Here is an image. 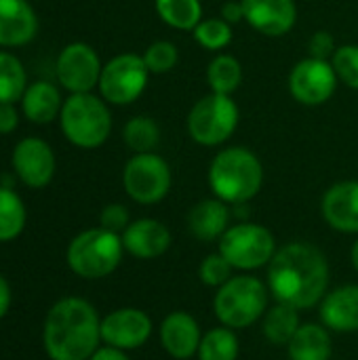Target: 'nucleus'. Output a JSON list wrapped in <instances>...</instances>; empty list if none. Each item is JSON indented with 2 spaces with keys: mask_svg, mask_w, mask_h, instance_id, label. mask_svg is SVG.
Instances as JSON below:
<instances>
[{
  "mask_svg": "<svg viewBox=\"0 0 358 360\" xmlns=\"http://www.w3.org/2000/svg\"><path fill=\"white\" fill-rule=\"evenodd\" d=\"M331 268L327 255L312 243L293 240L276 249L268 264L266 285L274 302L302 310L317 308L329 291Z\"/></svg>",
  "mask_w": 358,
  "mask_h": 360,
  "instance_id": "obj_1",
  "label": "nucleus"
},
{
  "mask_svg": "<svg viewBox=\"0 0 358 360\" xmlns=\"http://www.w3.org/2000/svg\"><path fill=\"white\" fill-rule=\"evenodd\" d=\"M42 346L51 360H89L101 346V319L82 297H61L42 325Z\"/></svg>",
  "mask_w": 358,
  "mask_h": 360,
  "instance_id": "obj_2",
  "label": "nucleus"
},
{
  "mask_svg": "<svg viewBox=\"0 0 358 360\" xmlns=\"http://www.w3.org/2000/svg\"><path fill=\"white\" fill-rule=\"evenodd\" d=\"M207 179L215 198L226 205H245L255 198L264 186V165L253 150L230 146L213 156Z\"/></svg>",
  "mask_w": 358,
  "mask_h": 360,
  "instance_id": "obj_3",
  "label": "nucleus"
},
{
  "mask_svg": "<svg viewBox=\"0 0 358 360\" xmlns=\"http://www.w3.org/2000/svg\"><path fill=\"white\" fill-rule=\"evenodd\" d=\"M270 289L249 272L234 274L226 285L215 289L213 314L219 325L234 331L249 329L264 319L270 308Z\"/></svg>",
  "mask_w": 358,
  "mask_h": 360,
  "instance_id": "obj_4",
  "label": "nucleus"
},
{
  "mask_svg": "<svg viewBox=\"0 0 358 360\" xmlns=\"http://www.w3.org/2000/svg\"><path fill=\"white\" fill-rule=\"evenodd\" d=\"M124 255L120 234L110 230L91 228L76 234L65 251L68 268L84 281H99L118 270Z\"/></svg>",
  "mask_w": 358,
  "mask_h": 360,
  "instance_id": "obj_5",
  "label": "nucleus"
},
{
  "mask_svg": "<svg viewBox=\"0 0 358 360\" xmlns=\"http://www.w3.org/2000/svg\"><path fill=\"white\" fill-rule=\"evenodd\" d=\"M59 120L65 139L82 150L103 146L112 133L108 101L93 93H72L61 105Z\"/></svg>",
  "mask_w": 358,
  "mask_h": 360,
  "instance_id": "obj_6",
  "label": "nucleus"
},
{
  "mask_svg": "<svg viewBox=\"0 0 358 360\" xmlns=\"http://www.w3.org/2000/svg\"><path fill=\"white\" fill-rule=\"evenodd\" d=\"M238 120L241 112L232 95L209 93L190 108L186 127L194 143L203 148H217L236 133Z\"/></svg>",
  "mask_w": 358,
  "mask_h": 360,
  "instance_id": "obj_7",
  "label": "nucleus"
},
{
  "mask_svg": "<svg viewBox=\"0 0 358 360\" xmlns=\"http://www.w3.org/2000/svg\"><path fill=\"white\" fill-rule=\"evenodd\" d=\"M274 234L255 221H238L230 226L217 240V251L230 262L238 272H253L268 268L276 253Z\"/></svg>",
  "mask_w": 358,
  "mask_h": 360,
  "instance_id": "obj_8",
  "label": "nucleus"
},
{
  "mask_svg": "<svg viewBox=\"0 0 358 360\" xmlns=\"http://www.w3.org/2000/svg\"><path fill=\"white\" fill-rule=\"evenodd\" d=\"M122 186L131 200L150 207L169 196L173 173L169 162L156 152L133 154L122 169Z\"/></svg>",
  "mask_w": 358,
  "mask_h": 360,
  "instance_id": "obj_9",
  "label": "nucleus"
},
{
  "mask_svg": "<svg viewBox=\"0 0 358 360\" xmlns=\"http://www.w3.org/2000/svg\"><path fill=\"white\" fill-rule=\"evenodd\" d=\"M150 80V70L137 53H120L103 63L99 76V93L112 105H129L137 101Z\"/></svg>",
  "mask_w": 358,
  "mask_h": 360,
  "instance_id": "obj_10",
  "label": "nucleus"
},
{
  "mask_svg": "<svg viewBox=\"0 0 358 360\" xmlns=\"http://www.w3.org/2000/svg\"><path fill=\"white\" fill-rule=\"evenodd\" d=\"M338 74L327 59H317V57H304L300 59L287 78V86L291 97L306 105V108H319L327 103L338 89Z\"/></svg>",
  "mask_w": 358,
  "mask_h": 360,
  "instance_id": "obj_11",
  "label": "nucleus"
},
{
  "mask_svg": "<svg viewBox=\"0 0 358 360\" xmlns=\"http://www.w3.org/2000/svg\"><path fill=\"white\" fill-rule=\"evenodd\" d=\"M101 59L87 42L68 44L57 57V78L70 93H91L99 84Z\"/></svg>",
  "mask_w": 358,
  "mask_h": 360,
  "instance_id": "obj_12",
  "label": "nucleus"
},
{
  "mask_svg": "<svg viewBox=\"0 0 358 360\" xmlns=\"http://www.w3.org/2000/svg\"><path fill=\"white\" fill-rule=\"evenodd\" d=\"M152 331V319L139 308H118L101 319V344L122 352L146 346Z\"/></svg>",
  "mask_w": 358,
  "mask_h": 360,
  "instance_id": "obj_13",
  "label": "nucleus"
},
{
  "mask_svg": "<svg viewBox=\"0 0 358 360\" xmlns=\"http://www.w3.org/2000/svg\"><path fill=\"white\" fill-rule=\"evenodd\" d=\"M243 8L247 25L268 38H283L298 23L295 0H243Z\"/></svg>",
  "mask_w": 358,
  "mask_h": 360,
  "instance_id": "obj_14",
  "label": "nucleus"
},
{
  "mask_svg": "<svg viewBox=\"0 0 358 360\" xmlns=\"http://www.w3.org/2000/svg\"><path fill=\"white\" fill-rule=\"evenodd\" d=\"M13 169L27 188H44L55 175V154L38 137L21 139L13 150Z\"/></svg>",
  "mask_w": 358,
  "mask_h": 360,
  "instance_id": "obj_15",
  "label": "nucleus"
},
{
  "mask_svg": "<svg viewBox=\"0 0 358 360\" xmlns=\"http://www.w3.org/2000/svg\"><path fill=\"white\" fill-rule=\"evenodd\" d=\"M321 215L331 230L358 236V179L329 186L321 200Z\"/></svg>",
  "mask_w": 358,
  "mask_h": 360,
  "instance_id": "obj_16",
  "label": "nucleus"
},
{
  "mask_svg": "<svg viewBox=\"0 0 358 360\" xmlns=\"http://www.w3.org/2000/svg\"><path fill=\"white\" fill-rule=\"evenodd\" d=\"M158 340L162 350L175 360H190L196 356L200 340H203V331L198 321L184 312V310H175L169 312L160 327H158Z\"/></svg>",
  "mask_w": 358,
  "mask_h": 360,
  "instance_id": "obj_17",
  "label": "nucleus"
},
{
  "mask_svg": "<svg viewBox=\"0 0 358 360\" xmlns=\"http://www.w3.org/2000/svg\"><path fill=\"white\" fill-rule=\"evenodd\" d=\"M124 253L137 259H156L165 255L173 245L171 230L152 217H141L129 224V228L120 234Z\"/></svg>",
  "mask_w": 358,
  "mask_h": 360,
  "instance_id": "obj_18",
  "label": "nucleus"
},
{
  "mask_svg": "<svg viewBox=\"0 0 358 360\" xmlns=\"http://www.w3.org/2000/svg\"><path fill=\"white\" fill-rule=\"evenodd\" d=\"M321 323L333 333H357L358 331V285H342L323 297L319 304Z\"/></svg>",
  "mask_w": 358,
  "mask_h": 360,
  "instance_id": "obj_19",
  "label": "nucleus"
},
{
  "mask_svg": "<svg viewBox=\"0 0 358 360\" xmlns=\"http://www.w3.org/2000/svg\"><path fill=\"white\" fill-rule=\"evenodd\" d=\"M38 32V19L27 0H0V46L27 44Z\"/></svg>",
  "mask_w": 358,
  "mask_h": 360,
  "instance_id": "obj_20",
  "label": "nucleus"
},
{
  "mask_svg": "<svg viewBox=\"0 0 358 360\" xmlns=\"http://www.w3.org/2000/svg\"><path fill=\"white\" fill-rule=\"evenodd\" d=\"M230 228V207L219 198H203L188 213V230L200 243H215Z\"/></svg>",
  "mask_w": 358,
  "mask_h": 360,
  "instance_id": "obj_21",
  "label": "nucleus"
},
{
  "mask_svg": "<svg viewBox=\"0 0 358 360\" xmlns=\"http://www.w3.org/2000/svg\"><path fill=\"white\" fill-rule=\"evenodd\" d=\"M289 360H331L333 340L323 323H302L287 346Z\"/></svg>",
  "mask_w": 358,
  "mask_h": 360,
  "instance_id": "obj_22",
  "label": "nucleus"
},
{
  "mask_svg": "<svg viewBox=\"0 0 358 360\" xmlns=\"http://www.w3.org/2000/svg\"><path fill=\"white\" fill-rule=\"evenodd\" d=\"M61 93L51 82H34L25 89L21 97V110L27 120L36 124H49L61 114Z\"/></svg>",
  "mask_w": 358,
  "mask_h": 360,
  "instance_id": "obj_23",
  "label": "nucleus"
},
{
  "mask_svg": "<svg viewBox=\"0 0 358 360\" xmlns=\"http://www.w3.org/2000/svg\"><path fill=\"white\" fill-rule=\"evenodd\" d=\"M300 327H302L300 310L281 302L270 306L262 319V333L266 342L272 346H289V342L293 340Z\"/></svg>",
  "mask_w": 358,
  "mask_h": 360,
  "instance_id": "obj_24",
  "label": "nucleus"
},
{
  "mask_svg": "<svg viewBox=\"0 0 358 360\" xmlns=\"http://www.w3.org/2000/svg\"><path fill=\"white\" fill-rule=\"evenodd\" d=\"M207 82L211 93L234 95L243 82V65L230 53H217L207 65Z\"/></svg>",
  "mask_w": 358,
  "mask_h": 360,
  "instance_id": "obj_25",
  "label": "nucleus"
},
{
  "mask_svg": "<svg viewBox=\"0 0 358 360\" xmlns=\"http://www.w3.org/2000/svg\"><path fill=\"white\" fill-rule=\"evenodd\" d=\"M160 21L179 32H192L203 21L200 0H154Z\"/></svg>",
  "mask_w": 358,
  "mask_h": 360,
  "instance_id": "obj_26",
  "label": "nucleus"
},
{
  "mask_svg": "<svg viewBox=\"0 0 358 360\" xmlns=\"http://www.w3.org/2000/svg\"><path fill=\"white\" fill-rule=\"evenodd\" d=\"M241 342L234 329L230 327H213L203 333L196 359L198 360H238Z\"/></svg>",
  "mask_w": 358,
  "mask_h": 360,
  "instance_id": "obj_27",
  "label": "nucleus"
},
{
  "mask_svg": "<svg viewBox=\"0 0 358 360\" xmlns=\"http://www.w3.org/2000/svg\"><path fill=\"white\" fill-rule=\"evenodd\" d=\"M27 221L25 205L13 188L0 186V243L15 240Z\"/></svg>",
  "mask_w": 358,
  "mask_h": 360,
  "instance_id": "obj_28",
  "label": "nucleus"
},
{
  "mask_svg": "<svg viewBox=\"0 0 358 360\" xmlns=\"http://www.w3.org/2000/svg\"><path fill=\"white\" fill-rule=\"evenodd\" d=\"M122 139L127 148L133 150L135 154L154 152L160 143V127L154 118L146 114L133 116L122 129Z\"/></svg>",
  "mask_w": 358,
  "mask_h": 360,
  "instance_id": "obj_29",
  "label": "nucleus"
},
{
  "mask_svg": "<svg viewBox=\"0 0 358 360\" xmlns=\"http://www.w3.org/2000/svg\"><path fill=\"white\" fill-rule=\"evenodd\" d=\"M27 89V76L21 61L11 53H0V103L21 101Z\"/></svg>",
  "mask_w": 358,
  "mask_h": 360,
  "instance_id": "obj_30",
  "label": "nucleus"
},
{
  "mask_svg": "<svg viewBox=\"0 0 358 360\" xmlns=\"http://www.w3.org/2000/svg\"><path fill=\"white\" fill-rule=\"evenodd\" d=\"M194 40L213 53H222L232 42V25L222 17H203V21L192 30Z\"/></svg>",
  "mask_w": 358,
  "mask_h": 360,
  "instance_id": "obj_31",
  "label": "nucleus"
},
{
  "mask_svg": "<svg viewBox=\"0 0 358 360\" xmlns=\"http://www.w3.org/2000/svg\"><path fill=\"white\" fill-rule=\"evenodd\" d=\"M143 61L146 68L150 70V74H169L177 61H179V51L171 40H156L152 44H148V49L143 51Z\"/></svg>",
  "mask_w": 358,
  "mask_h": 360,
  "instance_id": "obj_32",
  "label": "nucleus"
},
{
  "mask_svg": "<svg viewBox=\"0 0 358 360\" xmlns=\"http://www.w3.org/2000/svg\"><path fill=\"white\" fill-rule=\"evenodd\" d=\"M234 272L236 270L230 266V262L217 251V253H211V255L203 257V262L198 266V281L205 287L219 289L222 285H226L234 276Z\"/></svg>",
  "mask_w": 358,
  "mask_h": 360,
  "instance_id": "obj_33",
  "label": "nucleus"
},
{
  "mask_svg": "<svg viewBox=\"0 0 358 360\" xmlns=\"http://www.w3.org/2000/svg\"><path fill=\"white\" fill-rule=\"evenodd\" d=\"M331 65L342 84L358 91V44H340L331 57Z\"/></svg>",
  "mask_w": 358,
  "mask_h": 360,
  "instance_id": "obj_34",
  "label": "nucleus"
},
{
  "mask_svg": "<svg viewBox=\"0 0 358 360\" xmlns=\"http://www.w3.org/2000/svg\"><path fill=\"white\" fill-rule=\"evenodd\" d=\"M131 224V215H129V209L120 202H112V205H106L99 213V226L103 230H110L114 234H122Z\"/></svg>",
  "mask_w": 358,
  "mask_h": 360,
  "instance_id": "obj_35",
  "label": "nucleus"
},
{
  "mask_svg": "<svg viewBox=\"0 0 358 360\" xmlns=\"http://www.w3.org/2000/svg\"><path fill=\"white\" fill-rule=\"evenodd\" d=\"M338 51V42L333 38L331 32L327 30H319L310 36L308 40V57H317V59H327L331 61L333 53Z\"/></svg>",
  "mask_w": 358,
  "mask_h": 360,
  "instance_id": "obj_36",
  "label": "nucleus"
},
{
  "mask_svg": "<svg viewBox=\"0 0 358 360\" xmlns=\"http://www.w3.org/2000/svg\"><path fill=\"white\" fill-rule=\"evenodd\" d=\"M219 17L224 21H228L230 25H236L241 21H245V8H243V0H226L219 8Z\"/></svg>",
  "mask_w": 358,
  "mask_h": 360,
  "instance_id": "obj_37",
  "label": "nucleus"
},
{
  "mask_svg": "<svg viewBox=\"0 0 358 360\" xmlns=\"http://www.w3.org/2000/svg\"><path fill=\"white\" fill-rule=\"evenodd\" d=\"M19 114L13 103H0V133L6 135L17 129Z\"/></svg>",
  "mask_w": 358,
  "mask_h": 360,
  "instance_id": "obj_38",
  "label": "nucleus"
},
{
  "mask_svg": "<svg viewBox=\"0 0 358 360\" xmlns=\"http://www.w3.org/2000/svg\"><path fill=\"white\" fill-rule=\"evenodd\" d=\"M13 304V293H11V285L8 281L0 274V321L6 316V312L11 310Z\"/></svg>",
  "mask_w": 358,
  "mask_h": 360,
  "instance_id": "obj_39",
  "label": "nucleus"
},
{
  "mask_svg": "<svg viewBox=\"0 0 358 360\" xmlns=\"http://www.w3.org/2000/svg\"><path fill=\"white\" fill-rule=\"evenodd\" d=\"M89 360H131L129 359V354L127 352H122V350H116V348H112V346H99L97 348V352L91 356Z\"/></svg>",
  "mask_w": 358,
  "mask_h": 360,
  "instance_id": "obj_40",
  "label": "nucleus"
},
{
  "mask_svg": "<svg viewBox=\"0 0 358 360\" xmlns=\"http://www.w3.org/2000/svg\"><path fill=\"white\" fill-rule=\"evenodd\" d=\"M350 264H352V268L357 270L358 274V236L357 240H354V245H352V249H350Z\"/></svg>",
  "mask_w": 358,
  "mask_h": 360,
  "instance_id": "obj_41",
  "label": "nucleus"
}]
</instances>
